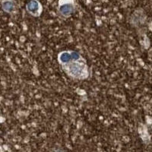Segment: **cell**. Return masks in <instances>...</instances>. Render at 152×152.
Segmentation results:
<instances>
[{"label":"cell","mask_w":152,"mask_h":152,"mask_svg":"<svg viewBox=\"0 0 152 152\" xmlns=\"http://www.w3.org/2000/svg\"><path fill=\"white\" fill-rule=\"evenodd\" d=\"M53 152H64V151L62 150H56V151H53Z\"/></svg>","instance_id":"6"},{"label":"cell","mask_w":152,"mask_h":152,"mask_svg":"<svg viewBox=\"0 0 152 152\" xmlns=\"http://www.w3.org/2000/svg\"><path fill=\"white\" fill-rule=\"evenodd\" d=\"M69 72L70 75L74 76L75 78H80L85 72V69H83V67L81 65L75 62L73 64H70V66H69Z\"/></svg>","instance_id":"3"},{"label":"cell","mask_w":152,"mask_h":152,"mask_svg":"<svg viewBox=\"0 0 152 152\" xmlns=\"http://www.w3.org/2000/svg\"><path fill=\"white\" fill-rule=\"evenodd\" d=\"M2 7L5 12L10 13L14 9L15 4L12 0H4L2 2Z\"/></svg>","instance_id":"4"},{"label":"cell","mask_w":152,"mask_h":152,"mask_svg":"<svg viewBox=\"0 0 152 152\" xmlns=\"http://www.w3.org/2000/svg\"><path fill=\"white\" fill-rule=\"evenodd\" d=\"M75 4L73 0H59V11L65 17L71 15L74 12Z\"/></svg>","instance_id":"1"},{"label":"cell","mask_w":152,"mask_h":152,"mask_svg":"<svg viewBox=\"0 0 152 152\" xmlns=\"http://www.w3.org/2000/svg\"><path fill=\"white\" fill-rule=\"evenodd\" d=\"M72 58V53H62L59 56V59L62 62H68Z\"/></svg>","instance_id":"5"},{"label":"cell","mask_w":152,"mask_h":152,"mask_svg":"<svg viewBox=\"0 0 152 152\" xmlns=\"http://www.w3.org/2000/svg\"><path fill=\"white\" fill-rule=\"evenodd\" d=\"M27 10L30 14L34 16L40 15L42 11V6L40 3L37 0H31L27 4Z\"/></svg>","instance_id":"2"}]
</instances>
